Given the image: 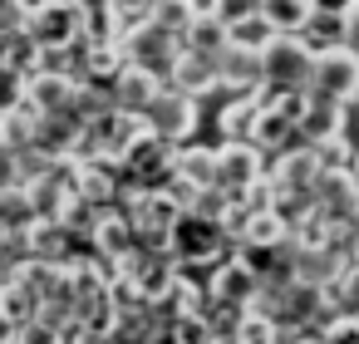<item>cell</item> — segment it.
I'll list each match as a JSON object with an SVG mask.
<instances>
[{"instance_id":"cell-22","label":"cell","mask_w":359,"mask_h":344,"mask_svg":"<svg viewBox=\"0 0 359 344\" xmlns=\"http://www.w3.org/2000/svg\"><path fill=\"white\" fill-rule=\"evenodd\" d=\"M40 118H45V113H40L30 99H15L11 109H0V138L25 153V148L35 143V133H40Z\"/></svg>"},{"instance_id":"cell-17","label":"cell","mask_w":359,"mask_h":344,"mask_svg":"<svg viewBox=\"0 0 359 344\" xmlns=\"http://www.w3.org/2000/svg\"><path fill=\"white\" fill-rule=\"evenodd\" d=\"M349 128H354V109H349V104L310 94V109H305V118H300V138H305V143H330V138H339V133H349Z\"/></svg>"},{"instance_id":"cell-6","label":"cell","mask_w":359,"mask_h":344,"mask_svg":"<svg viewBox=\"0 0 359 344\" xmlns=\"http://www.w3.org/2000/svg\"><path fill=\"white\" fill-rule=\"evenodd\" d=\"M310 94L320 99H339V104H359V50L344 40V45H330V50H315V69H310Z\"/></svg>"},{"instance_id":"cell-25","label":"cell","mask_w":359,"mask_h":344,"mask_svg":"<svg viewBox=\"0 0 359 344\" xmlns=\"http://www.w3.org/2000/svg\"><path fill=\"white\" fill-rule=\"evenodd\" d=\"M271 339H280V319H271L266 310L246 305V315L236 324V344H271Z\"/></svg>"},{"instance_id":"cell-5","label":"cell","mask_w":359,"mask_h":344,"mask_svg":"<svg viewBox=\"0 0 359 344\" xmlns=\"http://www.w3.org/2000/svg\"><path fill=\"white\" fill-rule=\"evenodd\" d=\"M148 123H143V113H133V109H109V113H99V118H89L84 123V138H79V158H118L123 163V153L138 143V133H143Z\"/></svg>"},{"instance_id":"cell-10","label":"cell","mask_w":359,"mask_h":344,"mask_svg":"<svg viewBox=\"0 0 359 344\" xmlns=\"http://www.w3.org/2000/svg\"><path fill=\"white\" fill-rule=\"evenodd\" d=\"M30 35L50 55L69 50L84 35V6H79V0H40V6L30 11Z\"/></svg>"},{"instance_id":"cell-23","label":"cell","mask_w":359,"mask_h":344,"mask_svg":"<svg viewBox=\"0 0 359 344\" xmlns=\"http://www.w3.org/2000/svg\"><path fill=\"white\" fill-rule=\"evenodd\" d=\"M315 11L320 0H261V20L271 30H305Z\"/></svg>"},{"instance_id":"cell-26","label":"cell","mask_w":359,"mask_h":344,"mask_svg":"<svg viewBox=\"0 0 359 344\" xmlns=\"http://www.w3.org/2000/svg\"><path fill=\"white\" fill-rule=\"evenodd\" d=\"M246 305H231V300H212L207 305V324H212V344L217 339H231L236 344V324H241Z\"/></svg>"},{"instance_id":"cell-18","label":"cell","mask_w":359,"mask_h":344,"mask_svg":"<svg viewBox=\"0 0 359 344\" xmlns=\"http://www.w3.org/2000/svg\"><path fill=\"white\" fill-rule=\"evenodd\" d=\"M256 118H261V89L222 94V104H217V138H251Z\"/></svg>"},{"instance_id":"cell-13","label":"cell","mask_w":359,"mask_h":344,"mask_svg":"<svg viewBox=\"0 0 359 344\" xmlns=\"http://www.w3.org/2000/svg\"><path fill=\"white\" fill-rule=\"evenodd\" d=\"M222 94H246V89H261L266 84V50L261 45H246V40H231L222 55Z\"/></svg>"},{"instance_id":"cell-9","label":"cell","mask_w":359,"mask_h":344,"mask_svg":"<svg viewBox=\"0 0 359 344\" xmlns=\"http://www.w3.org/2000/svg\"><path fill=\"white\" fill-rule=\"evenodd\" d=\"M143 123H148L153 133L172 138V143H187V138L202 133V99H192V94H182V89L168 84V89L143 109Z\"/></svg>"},{"instance_id":"cell-16","label":"cell","mask_w":359,"mask_h":344,"mask_svg":"<svg viewBox=\"0 0 359 344\" xmlns=\"http://www.w3.org/2000/svg\"><path fill=\"white\" fill-rule=\"evenodd\" d=\"M89 251H99L109 266H118L123 256L138 251V226H133L128 207H109V212L99 216V226L89 231Z\"/></svg>"},{"instance_id":"cell-27","label":"cell","mask_w":359,"mask_h":344,"mask_svg":"<svg viewBox=\"0 0 359 344\" xmlns=\"http://www.w3.org/2000/svg\"><path fill=\"white\" fill-rule=\"evenodd\" d=\"M202 6H207V0H158V6H153V20H163V25H172V30L182 35Z\"/></svg>"},{"instance_id":"cell-21","label":"cell","mask_w":359,"mask_h":344,"mask_svg":"<svg viewBox=\"0 0 359 344\" xmlns=\"http://www.w3.org/2000/svg\"><path fill=\"white\" fill-rule=\"evenodd\" d=\"M177 177L192 182V187H217V143L187 138L177 148Z\"/></svg>"},{"instance_id":"cell-20","label":"cell","mask_w":359,"mask_h":344,"mask_svg":"<svg viewBox=\"0 0 359 344\" xmlns=\"http://www.w3.org/2000/svg\"><path fill=\"white\" fill-rule=\"evenodd\" d=\"M182 45H187V50H202V55H222V50L231 45V25H226L212 6H202V11L192 15V25L182 30Z\"/></svg>"},{"instance_id":"cell-7","label":"cell","mask_w":359,"mask_h":344,"mask_svg":"<svg viewBox=\"0 0 359 344\" xmlns=\"http://www.w3.org/2000/svg\"><path fill=\"white\" fill-rule=\"evenodd\" d=\"M177 148H182V143H172V138L143 128L138 143L123 153L128 182H133V187H163V182H172V177H177Z\"/></svg>"},{"instance_id":"cell-29","label":"cell","mask_w":359,"mask_h":344,"mask_svg":"<svg viewBox=\"0 0 359 344\" xmlns=\"http://www.w3.org/2000/svg\"><path fill=\"white\" fill-rule=\"evenodd\" d=\"M25 182V163H20V148H11L6 138H0V192Z\"/></svg>"},{"instance_id":"cell-19","label":"cell","mask_w":359,"mask_h":344,"mask_svg":"<svg viewBox=\"0 0 359 344\" xmlns=\"http://www.w3.org/2000/svg\"><path fill=\"white\" fill-rule=\"evenodd\" d=\"M168 89V79L158 74V69H143V64H123V74H118V84H114V99H118V109H133V113H143L158 94Z\"/></svg>"},{"instance_id":"cell-12","label":"cell","mask_w":359,"mask_h":344,"mask_svg":"<svg viewBox=\"0 0 359 344\" xmlns=\"http://www.w3.org/2000/svg\"><path fill=\"white\" fill-rule=\"evenodd\" d=\"M207 290H212V300L251 305V300H256V290H261V270H256L241 251H231V256H222V261L207 270Z\"/></svg>"},{"instance_id":"cell-1","label":"cell","mask_w":359,"mask_h":344,"mask_svg":"<svg viewBox=\"0 0 359 344\" xmlns=\"http://www.w3.org/2000/svg\"><path fill=\"white\" fill-rule=\"evenodd\" d=\"M320 172H325V158H320V148L315 143H290V148H280V153H271V182H276V207L290 216V226H295V216H305L310 207H315V182H320Z\"/></svg>"},{"instance_id":"cell-24","label":"cell","mask_w":359,"mask_h":344,"mask_svg":"<svg viewBox=\"0 0 359 344\" xmlns=\"http://www.w3.org/2000/svg\"><path fill=\"white\" fill-rule=\"evenodd\" d=\"M315 50H330V45H344L349 40V30H344V6H320L315 15H310V25L300 30Z\"/></svg>"},{"instance_id":"cell-8","label":"cell","mask_w":359,"mask_h":344,"mask_svg":"<svg viewBox=\"0 0 359 344\" xmlns=\"http://www.w3.org/2000/svg\"><path fill=\"white\" fill-rule=\"evenodd\" d=\"M310 69H315V45L300 30H276L266 40V84L310 89Z\"/></svg>"},{"instance_id":"cell-2","label":"cell","mask_w":359,"mask_h":344,"mask_svg":"<svg viewBox=\"0 0 359 344\" xmlns=\"http://www.w3.org/2000/svg\"><path fill=\"white\" fill-rule=\"evenodd\" d=\"M236 251V236L226 226V216L212 212H182V221L172 226V256L192 270H212L222 256Z\"/></svg>"},{"instance_id":"cell-3","label":"cell","mask_w":359,"mask_h":344,"mask_svg":"<svg viewBox=\"0 0 359 344\" xmlns=\"http://www.w3.org/2000/svg\"><path fill=\"white\" fill-rule=\"evenodd\" d=\"M271 172V153L256 138H217V187L241 202L246 187H256Z\"/></svg>"},{"instance_id":"cell-14","label":"cell","mask_w":359,"mask_h":344,"mask_svg":"<svg viewBox=\"0 0 359 344\" xmlns=\"http://www.w3.org/2000/svg\"><path fill=\"white\" fill-rule=\"evenodd\" d=\"M168 84L172 89H182V94H192V99H222V64H217V55H202V50H182L177 55V64L168 69Z\"/></svg>"},{"instance_id":"cell-28","label":"cell","mask_w":359,"mask_h":344,"mask_svg":"<svg viewBox=\"0 0 359 344\" xmlns=\"http://www.w3.org/2000/svg\"><path fill=\"white\" fill-rule=\"evenodd\" d=\"M207 6H212L231 30H236V25H246L251 15H261V0H207Z\"/></svg>"},{"instance_id":"cell-32","label":"cell","mask_w":359,"mask_h":344,"mask_svg":"<svg viewBox=\"0 0 359 344\" xmlns=\"http://www.w3.org/2000/svg\"><path fill=\"white\" fill-rule=\"evenodd\" d=\"M349 261L359 266V221H354V231H349Z\"/></svg>"},{"instance_id":"cell-31","label":"cell","mask_w":359,"mask_h":344,"mask_svg":"<svg viewBox=\"0 0 359 344\" xmlns=\"http://www.w3.org/2000/svg\"><path fill=\"white\" fill-rule=\"evenodd\" d=\"M344 30H349V45L359 50V0H344Z\"/></svg>"},{"instance_id":"cell-4","label":"cell","mask_w":359,"mask_h":344,"mask_svg":"<svg viewBox=\"0 0 359 344\" xmlns=\"http://www.w3.org/2000/svg\"><path fill=\"white\" fill-rule=\"evenodd\" d=\"M182 50H187L182 35H177L172 25L153 20V15H143V20H133V25L123 30V55H128L133 64H143V69H158L163 79H168V69L177 64Z\"/></svg>"},{"instance_id":"cell-15","label":"cell","mask_w":359,"mask_h":344,"mask_svg":"<svg viewBox=\"0 0 359 344\" xmlns=\"http://www.w3.org/2000/svg\"><path fill=\"white\" fill-rule=\"evenodd\" d=\"M74 89H79V79H74L69 69H60V64H40L30 79H20V99H30L40 113L69 109V104H74Z\"/></svg>"},{"instance_id":"cell-30","label":"cell","mask_w":359,"mask_h":344,"mask_svg":"<svg viewBox=\"0 0 359 344\" xmlns=\"http://www.w3.org/2000/svg\"><path fill=\"white\" fill-rule=\"evenodd\" d=\"M109 6L133 25V20H143V15H153V6H158V0H109Z\"/></svg>"},{"instance_id":"cell-11","label":"cell","mask_w":359,"mask_h":344,"mask_svg":"<svg viewBox=\"0 0 359 344\" xmlns=\"http://www.w3.org/2000/svg\"><path fill=\"white\" fill-rule=\"evenodd\" d=\"M315 207H320L330 221H339V226H354V221H359V172H354V163L320 172V182H315Z\"/></svg>"}]
</instances>
